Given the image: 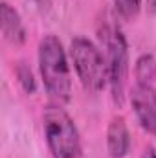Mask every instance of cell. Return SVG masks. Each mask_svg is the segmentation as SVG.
<instances>
[{
  "instance_id": "6da1fadb",
  "label": "cell",
  "mask_w": 156,
  "mask_h": 158,
  "mask_svg": "<svg viewBox=\"0 0 156 158\" xmlns=\"http://www.w3.org/2000/svg\"><path fill=\"white\" fill-rule=\"evenodd\" d=\"M39 70L44 88L53 99V103H68L72 96V76L66 52L55 35H44L40 39Z\"/></svg>"
},
{
  "instance_id": "7a4b0ae2",
  "label": "cell",
  "mask_w": 156,
  "mask_h": 158,
  "mask_svg": "<svg viewBox=\"0 0 156 158\" xmlns=\"http://www.w3.org/2000/svg\"><path fill=\"white\" fill-rule=\"evenodd\" d=\"M42 127L48 149L53 158H79L81 138L70 114L59 105L51 103L42 112Z\"/></svg>"
},
{
  "instance_id": "3957f363",
  "label": "cell",
  "mask_w": 156,
  "mask_h": 158,
  "mask_svg": "<svg viewBox=\"0 0 156 158\" xmlns=\"http://www.w3.org/2000/svg\"><path fill=\"white\" fill-rule=\"evenodd\" d=\"M70 59L84 90L101 92L109 85L107 59L92 40L76 37L70 44Z\"/></svg>"
},
{
  "instance_id": "277c9868",
  "label": "cell",
  "mask_w": 156,
  "mask_h": 158,
  "mask_svg": "<svg viewBox=\"0 0 156 158\" xmlns=\"http://www.w3.org/2000/svg\"><path fill=\"white\" fill-rule=\"evenodd\" d=\"M105 48H107V70H109L110 92L114 101L121 105L129 77V46L123 33L117 28L107 31Z\"/></svg>"
},
{
  "instance_id": "5b68a950",
  "label": "cell",
  "mask_w": 156,
  "mask_h": 158,
  "mask_svg": "<svg viewBox=\"0 0 156 158\" xmlns=\"http://www.w3.org/2000/svg\"><path fill=\"white\" fill-rule=\"evenodd\" d=\"M130 105L143 127L149 134L156 136V90L153 85L136 83L130 90Z\"/></svg>"
},
{
  "instance_id": "8992f818",
  "label": "cell",
  "mask_w": 156,
  "mask_h": 158,
  "mask_svg": "<svg viewBox=\"0 0 156 158\" xmlns=\"http://www.w3.org/2000/svg\"><path fill=\"white\" fill-rule=\"evenodd\" d=\"M130 147V134L125 118L114 116L107 129V151L112 158H123Z\"/></svg>"
},
{
  "instance_id": "52a82bcc",
  "label": "cell",
  "mask_w": 156,
  "mask_h": 158,
  "mask_svg": "<svg viewBox=\"0 0 156 158\" xmlns=\"http://www.w3.org/2000/svg\"><path fill=\"white\" fill-rule=\"evenodd\" d=\"M0 17H2V33H4V39L9 40L15 46L22 44L26 40V30H24L22 20H20V15L7 2H2Z\"/></svg>"
},
{
  "instance_id": "ba28073f",
  "label": "cell",
  "mask_w": 156,
  "mask_h": 158,
  "mask_svg": "<svg viewBox=\"0 0 156 158\" xmlns=\"http://www.w3.org/2000/svg\"><path fill=\"white\" fill-rule=\"evenodd\" d=\"M134 74H136V83L142 85H153L156 79V59L151 53H143L138 57L136 66H134Z\"/></svg>"
},
{
  "instance_id": "9c48e42d",
  "label": "cell",
  "mask_w": 156,
  "mask_h": 158,
  "mask_svg": "<svg viewBox=\"0 0 156 158\" xmlns=\"http://www.w3.org/2000/svg\"><path fill=\"white\" fill-rule=\"evenodd\" d=\"M142 2L143 0H114V6L123 19L132 20L142 9Z\"/></svg>"
},
{
  "instance_id": "30bf717a",
  "label": "cell",
  "mask_w": 156,
  "mask_h": 158,
  "mask_svg": "<svg viewBox=\"0 0 156 158\" xmlns=\"http://www.w3.org/2000/svg\"><path fill=\"white\" fill-rule=\"evenodd\" d=\"M17 77H18L20 86L24 88V92L33 94L37 90V83H35V77H33V72L30 70V66H26V63H20L17 66Z\"/></svg>"
},
{
  "instance_id": "8fae6325",
  "label": "cell",
  "mask_w": 156,
  "mask_h": 158,
  "mask_svg": "<svg viewBox=\"0 0 156 158\" xmlns=\"http://www.w3.org/2000/svg\"><path fill=\"white\" fill-rule=\"evenodd\" d=\"M142 158H156V151L153 149V147H147V149L143 151Z\"/></svg>"
},
{
  "instance_id": "7c38bea8",
  "label": "cell",
  "mask_w": 156,
  "mask_h": 158,
  "mask_svg": "<svg viewBox=\"0 0 156 158\" xmlns=\"http://www.w3.org/2000/svg\"><path fill=\"white\" fill-rule=\"evenodd\" d=\"M147 2V9L151 13H156V0H145Z\"/></svg>"
}]
</instances>
